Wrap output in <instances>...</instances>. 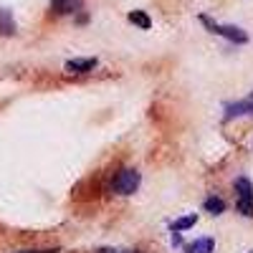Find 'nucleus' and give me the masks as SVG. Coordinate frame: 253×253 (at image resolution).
I'll use <instances>...</instances> for the list:
<instances>
[{"instance_id":"obj_14","label":"nucleus","mask_w":253,"mask_h":253,"mask_svg":"<svg viewBox=\"0 0 253 253\" xmlns=\"http://www.w3.org/2000/svg\"><path fill=\"white\" fill-rule=\"evenodd\" d=\"M251 99H253V94H251Z\"/></svg>"},{"instance_id":"obj_4","label":"nucleus","mask_w":253,"mask_h":253,"mask_svg":"<svg viewBox=\"0 0 253 253\" xmlns=\"http://www.w3.org/2000/svg\"><path fill=\"white\" fill-rule=\"evenodd\" d=\"M253 114V99L238 101V104H228L225 107V119H233V117H246Z\"/></svg>"},{"instance_id":"obj_9","label":"nucleus","mask_w":253,"mask_h":253,"mask_svg":"<svg viewBox=\"0 0 253 253\" xmlns=\"http://www.w3.org/2000/svg\"><path fill=\"white\" fill-rule=\"evenodd\" d=\"M0 33L3 36H13L15 33V20H13L10 10H3V8H0Z\"/></svg>"},{"instance_id":"obj_12","label":"nucleus","mask_w":253,"mask_h":253,"mask_svg":"<svg viewBox=\"0 0 253 253\" xmlns=\"http://www.w3.org/2000/svg\"><path fill=\"white\" fill-rule=\"evenodd\" d=\"M99 253H139V251H107V248H101Z\"/></svg>"},{"instance_id":"obj_13","label":"nucleus","mask_w":253,"mask_h":253,"mask_svg":"<svg viewBox=\"0 0 253 253\" xmlns=\"http://www.w3.org/2000/svg\"><path fill=\"white\" fill-rule=\"evenodd\" d=\"M23 253H56V251H51V248H48V251H23Z\"/></svg>"},{"instance_id":"obj_3","label":"nucleus","mask_w":253,"mask_h":253,"mask_svg":"<svg viewBox=\"0 0 253 253\" xmlns=\"http://www.w3.org/2000/svg\"><path fill=\"white\" fill-rule=\"evenodd\" d=\"M203 23H208L213 33H218V36H225L228 41H233V43H246V41H248V36H246L241 28H236V26H218V23H210L208 18H203Z\"/></svg>"},{"instance_id":"obj_7","label":"nucleus","mask_w":253,"mask_h":253,"mask_svg":"<svg viewBox=\"0 0 253 253\" xmlns=\"http://www.w3.org/2000/svg\"><path fill=\"white\" fill-rule=\"evenodd\" d=\"M51 8L56 13H76L81 8V0H51Z\"/></svg>"},{"instance_id":"obj_15","label":"nucleus","mask_w":253,"mask_h":253,"mask_svg":"<svg viewBox=\"0 0 253 253\" xmlns=\"http://www.w3.org/2000/svg\"><path fill=\"white\" fill-rule=\"evenodd\" d=\"M251 253H253V251H251Z\"/></svg>"},{"instance_id":"obj_6","label":"nucleus","mask_w":253,"mask_h":253,"mask_svg":"<svg viewBox=\"0 0 253 253\" xmlns=\"http://www.w3.org/2000/svg\"><path fill=\"white\" fill-rule=\"evenodd\" d=\"M215 251V241L213 238H198L195 243H187L185 253H213Z\"/></svg>"},{"instance_id":"obj_5","label":"nucleus","mask_w":253,"mask_h":253,"mask_svg":"<svg viewBox=\"0 0 253 253\" xmlns=\"http://www.w3.org/2000/svg\"><path fill=\"white\" fill-rule=\"evenodd\" d=\"M96 66V58H74V61H66V71L69 74H86V71H94Z\"/></svg>"},{"instance_id":"obj_1","label":"nucleus","mask_w":253,"mask_h":253,"mask_svg":"<svg viewBox=\"0 0 253 253\" xmlns=\"http://www.w3.org/2000/svg\"><path fill=\"white\" fill-rule=\"evenodd\" d=\"M142 182V175L137 170H132V167H124V170L117 172V177L112 180V193L126 198V195H134L137 193V187Z\"/></svg>"},{"instance_id":"obj_8","label":"nucleus","mask_w":253,"mask_h":253,"mask_svg":"<svg viewBox=\"0 0 253 253\" xmlns=\"http://www.w3.org/2000/svg\"><path fill=\"white\" fill-rule=\"evenodd\" d=\"M203 208L208 210L210 215H220V213H225V200H223V198H215V195H210V198H205Z\"/></svg>"},{"instance_id":"obj_10","label":"nucleus","mask_w":253,"mask_h":253,"mask_svg":"<svg viewBox=\"0 0 253 253\" xmlns=\"http://www.w3.org/2000/svg\"><path fill=\"white\" fill-rule=\"evenodd\" d=\"M195 223H198V215L193 213V215H185V218L175 220V223L170 225V230H172V233H180V230H187V228H193Z\"/></svg>"},{"instance_id":"obj_11","label":"nucleus","mask_w":253,"mask_h":253,"mask_svg":"<svg viewBox=\"0 0 253 253\" xmlns=\"http://www.w3.org/2000/svg\"><path fill=\"white\" fill-rule=\"evenodd\" d=\"M129 20H132V23H134V26H139V28H144V31H147V28H150V26H152V20H150V18H147V13H142V10H132V13H129Z\"/></svg>"},{"instance_id":"obj_2","label":"nucleus","mask_w":253,"mask_h":253,"mask_svg":"<svg viewBox=\"0 0 253 253\" xmlns=\"http://www.w3.org/2000/svg\"><path fill=\"white\" fill-rule=\"evenodd\" d=\"M236 208H238V213L246 215V218H253V185L248 177H238L236 180Z\"/></svg>"}]
</instances>
